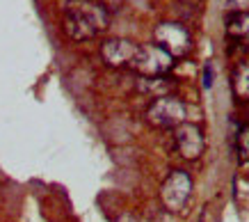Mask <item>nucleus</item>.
<instances>
[{
  "label": "nucleus",
  "instance_id": "obj_1",
  "mask_svg": "<svg viewBox=\"0 0 249 222\" xmlns=\"http://www.w3.org/2000/svg\"><path fill=\"white\" fill-rule=\"evenodd\" d=\"M110 16L101 2L94 0H71L64 9V32L73 41H87L107 30Z\"/></svg>",
  "mask_w": 249,
  "mask_h": 222
},
{
  "label": "nucleus",
  "instance_id": "obj_2",
  "mask_svg": "<svg viewBox=\"0 0 249 222\" xmlns=\"http://www.w3.org/2000/svg\"><path fill=\"white\" fill-rule=\"evenodd\" d=\"M130 69L142 78H162L174 69V57L156 44H140Z\"/></svg>",
  "mask_w": 249,
  "mask_h": 222
},
{
  "label": "nucleus",
  "instance_id": "obj_3",
  "mask_svg": "<svg viewBox=\"0 0 249 222\" xmlns=\"http://www.w3.org/2000/svg\"><path fill=\"white\" fill-rule=\"evenodd\" d=\"M185 103L181 99H176L174 94H167V96H160L149 106L146 110V122L156 126V129H176L185 124Z\"/></svg>",
  "mask_w": 249,
  "mask_h": 222
},
{
  "label": "nucleus",
  "instance_id": "obj_4",
  "mask_svg": "<svg viewBox=\"0 0 249 222\" xmlns=\"http://www.w3.org/2000/svg\"><path fill=\"white\" fill-rule=\"evenodd\" d=\"M153 44L158 48H162L165 53H169L172 57H183L192 51V37L190 32L178 23H158L153 30Z\"/></svg>",
  "mask_w": 249,
  "mask_h": 222
},
{
  "label": "nucleus",
  "instance_id": "obj_5",
  "mask_svg": "<svg viewBox=\"0 0 249 222\" xmlns=\"http://www.w3.org/2000/svg\"><path fill=\"white\" fill-rule=\"evenodd\" d=\"M190 195H192V179L190 174L176 169L165 179V184L160 188V197H162V204H165L169 211H181L185 204H188Z\"/></svg>",
  "mask_w": 249,
  "mask_h": 222
},
{
  "label": "nucleus",
  "instance_id": "obj_6",
  "mask_svg": "<svg viewBox=\"0 0 249 222\" xmlns=\"http://www.w3.org/2000/svg\"><path fill=\"white\" fill-rule=\"evenodd\" d=\"M137 48L140 44L128 41V39H107L101 46V57L106 60L107 67L114 69H130L133 62H135Z\"/></svg>",
  "mask_w": 249,
  "mask_h": 222
},
{
  "label": "nucleus",
  "instance_id": "obj_7",
  "mask_svg": "<svg viewBox=\"0 0 249 222\" xmlns=\"http://www.w3.org/2000/svg\"><path fill=\"white\" fill-rule=\"evenodd\" d=\"M174 138H176V149H178V153H181L183 158H188V161L201 158V153L206 149V140L199 126H195V124H181V126H176Z\"/></svg>",
  "mask_w": 249,
  "mask_h": 222
},
{
  "label": "nucleus",
  "instance_id": "obj_8",
  "mask_svg": "<svg viewBox=\"0 0 249 222\" xmlns=\"http://www.w3.org/2000/svg\"><path fill=\"white\" fill-rule=\"evenodd\" d=\"M231 87H233L235 99L240 101H249V60L242 57L233 69V76H231Z\"/></svg>",
  "mask_w": 249,
  "mask_h": 222
},
{
  "label": "nucleus",
  "instance_id": "obj_9",
  "mask_svg": "<svg viewBox=\"0 0 249 222\" xmlns=\"http://www.w3.org/2000/svg\"><path fill=\"white\" fill-rule=\"evenodd\" d=\"M227 35L235 41L249 39V12L245 14H227Z\"/></svg>",
  "mask_w": 249,
  "mask_h": 222
},
{
  "label": "nucleus",
  "instance_id": "obj_10",
  "mask_svg": "<svg viewBox=\"0 0 249 222\" xmlns=\"http://www.w3.org/2000/svg\"><path fill=\"white\" fill-rule=\"evenodd\" d=\"M140 92L149 94V96H167V92H169V87H172V83H167L165 78H140Z\"/></svg>",
  "mask_w": 249,
  "mask_h": 222
},
{
  "label": "nucleus",
  "instance_id": "obj_11",
  "mask_svg": "<svg viewBox=\"0 0 249 222\" xmlns=\"http://www.w3.org/2000/svg\"><path fill=\"white\" fill-rule=\"evenodd\" d=\"M235 153H238V163L247 165L249 163V124H242L235 135Z\"/></svg>",
  "mask_w": 249,
  "mask_h": 222
},
{
  "label": "nucleus",
  "instance_id": "obj_12",
  "mask_svg": "<svg viewBox=\"0 0 249 222\" xmlns=\"http://www.w3.org/2000/svg\"><path fill=\"white\" fill-rule=\"evenodd\" d=\"M227 7L229 14H245V12H249V0H229Z\"/></svg>",
  "mask_w": 249,
  "mask_h": 222
},
{
  "label": "nucleus",
  "instance_id": "obj_13",
  "mask_svg": "<svg viewBox=\"0 0 249 222\" xmlns=\"http://www.w3.org/2000/svg\"><path fill=\"white\" fill-rule=\"evenodd\" d=\"M213 85V64L211 62H206V67H204V87L208 90Z\"/></svg>",
  "mask_w": 249,
  "mask_h": 222
},
{
  "label": "nucleus",
  "instance_id": "obj_14",
  "mask_svg": "<svg viewBox=\"0 0 249 222\" xmlns=\"http://www.w3.org/2000/svg\"><path fill=\"white\" fill-rule=\"evenodd\" d=\"M183 2H188V5H196V2H201V0H183Z\"/></svg>",
  "mask_w": 249,
  "mask_h": 222
}]
</instances>
